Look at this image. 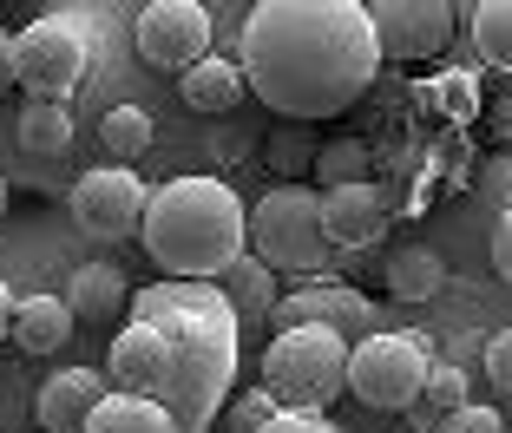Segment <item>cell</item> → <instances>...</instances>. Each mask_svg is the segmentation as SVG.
Here are the masks:
<instances>
[{
  "mask_svg": "<svg viewBox=\"0 0 512 433\" xmlns=\"http://www.w3.org/2000/svg\"><path fill=\"white\" fill-rule=\"evenodd\" d=\"M243 79L283 119H335L381 73L368 0H256L243 20Z\"/></svg>",
  "mask_w": 512,
  "mask_h": 433,
  "instance_id": "1",
  "label": "cell"
},
{
  "mask_svg": "<svg viewBox=\"0 0 512 433\" xmlns=\"http://www.w3.org/2000/svg\"><path fill=\"white\" fill-rule=\"evenodd\" d=\"M125 315H151L165 322L171 348H178V374H171V420L178 433H204L211 414L224 407V388L237 374V315H230L224 289L197 283V276H165L151 289H132Z\"/></svg>",
  "mask_w": 512,
  "mask_h": 433,
  "instance_id": "2",
  "label": "cell"
},
{
  "mask_svg": "<svg viewBox=\"0 0 512 433\" xmlns=\"http://www.w3.org/2000/svg\"><path fill=\"white\" fill-rule=\"evenodd\" d=\"M138 243L165 276L217 283L243 250H250V210L224 178H171L145 197Z\"/></svg>",
  "mask_w": 512,
  "mask_h": 433,
  "instance_id": "3",
  "label": "cell"
},
{
  "mask_svg": "<svg viewBox=\"0 0 512 433\" xmlns=\"http://www.w3.org/2000/svg\"><path fill=\"white\" fill-rule=\"evenodd\" d=\"M250 250L276 276H322L335 263V243L322 237V191L302 178H276L250 210Z\"/></svg>",
  "mask_w": 512,
  "mask_h": 433,
  "instance_id": "4",
  "label": "cell"
},
{
  "mask_svg": "<svg viewBox=\"0 0 512 433\" xmlns=\"http://www.w3.org/2000/svg\"><path fill=\"white\" fill-rule=\"evenodd\" d=\"M263 388L283 407H329L335 394H348V342L316 322L276 329V342L263 348Z\"/></svg>",
  "mask_w": 512,
  "mask_h": 433,
  "instance_id": "5",
  "label": "cell"
},
{
  "mask_svg": "<svg viewBox=\"0 0 512 433\" xmlns=\"http://www.w3.org/2000/svg\"><path fill=\"white\" fill-rule=\"evenodd\" d=\"M427 342L421 335H401V329H368L362 342H348V394L375 414H407L421 401V381H427Z\"/></svg>",
  "mask_w": 512,
  "mask_h": 433,
  "instance_id": "6",
  "label": "cell"
},
{
  "mask_svg": "<svg viewBox=\"0 0 512 433\" xmlns=\"http://www.w3.org/2000/svg\"><path fill=\"white\" fill-rule=\"evenodd\" d=\"M92 66V40L73 14H40L14 33V86L33 99H66Z\"/></svg>",
  "mask_w": 512,
  "mask_h": 433,
  "instance_id": "7",
  "label": "cell"
},
{
  "mask_svg": "<svg viewBox=\"0 0 512 433\" xmlns=\"http://www.w3.org/2000/svg\"><path fill=\"white\" fill-rule=\"evenodd\" d=\"M145 197H151V184L132 165H99L73 184V224L99 243H125L145 224Z\"/></svg>",
  "mask_w": 512,
  "mask_h": 433,
  "instance_id": "8",
  "label": "cell"
},
{
  "mask_svg": "<svg viewBox=\"0 0 512 433\" xmlns=\"http://www.w3.org/2000/svg\"><path fill=\"white\" fill-rule=\"evenodd\" d=\"M171 374H178V348H171L165 322L125 315V329L112 335V348H106V381L119 394H151V401L165 407L171 401Z\"/></svg>",
  "mask_w": 512,
  "mask_h": 433,
  "instance_id": "9",
  "label": "cell"
},
{
  "mask_svg": "<svg viewBox=\"0 0 512 433\" xmlns=\"http://www.w3.org/2000/svg\"><path fill=\"white\" fill-rule=\"evenodd\" d=\"M138 60L158 66V73H184L191 60L211 53V14L204 0H151L138 14Z\"/></svg>",
  "mask_w": 512,
  "mask_h": 433,
  "instance_id": "10",
  "label": "cell"
},
{
  "mask_svg": "<svg viewBox=\"0 0 512 433\" xmlns=\"http://www.w3.org/2000/svg\"><path fill=\"white\" fill-rule=\"evenodd\" d=\"M381 60H440L453 40V0H368Z\"/></svg>",
  "mask_w": 512,
  "mask_h": 433,
  "instance_id": "11",
  "label": "cell"
},
{
  "mask_svg": "<svg viewBox=\"0 0 512 433\" xmlns=\"http://www.w3.org/2000/svg\"><path fill=\"white\" fill-rule=\"evenodd\" d=\"M270 315H276V329H289V322H316V329H335L342 342H362L368 329H381V322H375V302H368L362 289L322 283V276H302V289L276 296Z\"/></svg>",
  "mask_w": 512,
  "mask_h": 433,
  "instance_id": "12",
  "label": "cell"
},
{
  "mask_svg": "<svg viewBox=\"0 0 512 433\" xmlns=\"http://www.w3.org/2000/svg\"><path fill=\"white\" fill-rule=\"evenodd\" d=\"M388 217H394V204L375 178L329 184V191H322V237H329L335 250H375V243L388 237Z\"/></svg>",
  "mask_w": 512,
  "mask_h": 433,
  "instance_id": "13",
  "label": "cell"
},
{
  "mask_svg": "<svg viewBox=\"0 0 512 433\" xmlns=\"http://www.w3.org/2000/svg\"><path fill=\"white\" fill-rule=\"evenodd\" d=\"M112 394V381L99 368H60V374H46V388H40V427L46 433H79L86 427V414Z\"/></svg>",
  "mask_w": 512,
  "mask_h": 433,
  "instance_id": "14",
  "label": "cell"
},
{
  "mask_svg": "<svg viewBox=\"0 0 512 433\" xmlns=\"http://www.w3.org/2000/svg\"><path fill=\"white\" fill-rule=\"evenodd\" d=\"M60 302L73 309V322H92V329H106V322H119L125 302H132V289H125V276L112 263H79L73 276H66Z\"/></svg>",
  "mask_w": 512,
  "mask_h": 433,
  "instance_id": "15",
  "label": "cell"
},
{
  "mask_svg": "<svg viewBox=\"0 0 512 433\" xmlns=\"http://www.w3.org/2000/svg\"><path fill=\"white\" fill-rule=\"evenodd\" d=\"M178 99L191 105V112H230V105L250 99V79H243L237 60H217V53H204V60H191L178 73Z\"/></svg>",
  "mask_w": 512,
  "mask_h": 433,
  "instance_id": "16",
  "label": "cell"
},
{
  "mask_svg": "<svg viewBox=\"0 0 512 433\" xmlns=\"http://www.w3.org/2000/svg\"><path fill=\"white\" fill-rule=\"evenodd\" d=\"M7 342H20L27 355H60V348L73 342V309H66L60 296L14 302V329H7Z\"/></svg>",
  "mask_w": 512,
  "mask_h": 433,
  "instance_id": "17",
  "label": "cell"
},
{
  "mask_svg": "<svg viewBox=\"0 0 512 433\" xmlns=\"http://www.w3.org/2000/svg\"><path fill=\"white\" fill-rule=\"evenodd\" d=\"M79 433H178V420H171V407L151 401V394H119L112 388L106 401L86 414Z\"/></svg>",
  "mask_w": 512,
  "mask_h": 433,
  "instance_id": "18",
  "label": "cell"
},
{
  "mask_svg": "<svg viewBox=\"0 0 512 433\" xmlns=\"http://www.w3.org/2000/svg\"><path fill=\"white\" fill-rule=\"evenodd\" d=\"M14 138H20V151H33V158H60V151H73V112H66L60 99H27Z\"/></svg>",
  "mask_w": 512,
  "mask_h": 433,
  "instance_id": "19",
  "label": "cell"
},
{
  "mask_svg": "<svg viewBox=\"0 0 512 433\" xmlns=\"http://www.w3.org/2000/svg\"><path fill=\"white\" fill-rule=\"evenodd\" d=\"M381 269H388V296H401V302H427V296H440V283H447V263H440V250H427V243L394 250Z\"/></svg>",
  "mask_w": 512,
  "mask_h": 433,
  "instance_id": "20",
  "label": "cell"
},
{
  "mask_svg": "<svg viewBox=\"0 0 512 433\" xmlns=\"http://www.w3.org/2000/svg\"><path fill=\"white\" fill-rule=\"evenodd\" d=\"M467 40L493 73H512V0H473L467 7Z\"/></svg>",
  "mask_w": 512,
  "mask_h": 433,
  "instance_id": "21",
  "label": "cell"
},
{
  "mask_svg": "<svg viewBox=\"0 0 512 433\" xmlns=\"http://www.w3.org/2000/svg\"><path fill=\"white\" fill-rule=\"evenodd\" d=\"M309 171H316V191H329V184H355V178H375V151H368L362 138H335V145H316Z\"/></svg>",
  "mask_w": 512,
  "mask_h": 433,
  "instance_id": "22",
  "label": "cell"
},
{
  "mask_svg": "<svg viewBox=\"0 0 512 433\" xmlns=\"http://www.w3.org/2000/svg\"><path fill=\"white\" fill-rule=\"evenodd\" d=\"M276 269L263 263V256H237V263L224 269V302L230 309H243V315H256V309H270L276 302V283H270Z\"/></svg>",
  "mask_w": 512,
  "mask_h": 433,
  "instance_id": "23",
  "label": "cell"
},
{
  "mask_svg": "<svg viewBox=\"0 0 512 433\" xmlns=\"http://www.w3.org/2000/svg\"><path fill=\"white\" fill-rule=\"evenodd\" d=\"M99 145L112 151V165H132L138 151L151 145V119L138 112V105H112L106 125H99Z\"/></svg>",
  "mask_w": 512,
  "mask_h": 433,
  "instance_id": "24",
  "label": "cell"
},
{
  "mask_svg": "<svg viewBox=\"0 0 512 433\" xmlns=\"http://www.w3.org/2000/svg\"><path fill=\"white\" fill-rule=\"evenodd\" d=\"M460 401H467V374H460V368H427L421 401H414L421 414H414V420H440V414H453Z\"/></svg>",
  "mask_w": 512,
  "mask_h": 433,
  "instance_id": "25",
  "label": "cell"
},
{
  "mask_svg": "<svg viewBox=\"0 0 512 433\" xmlns=\"http://www.w3.org/2000/svg\"><path fill=\"white\" fill-rule=\"evenodd\" d=\"M440 433H506V414L480 401H460L453 414H440Z\"/></svg>",
  "mask_w": 512,
  "mask_h": 433,
  "instance_id": "26",
  "label": "cell"
},
{
  "mask_svg": "<svg viewBox=\"0 0 512 433\" xmlns=\"http://www.w3.org/2000/svg\"><path fill=\"white\" fill-rule=\"evenodd\" d=\"M276 407H283V401H276L270 388H250V394H237V401H230V433H256L263 420L276 414Z\"/></svg>",
  "mask_w": 512,
  "mask_h": 433,
  "instance_id": "27",
  "label": "cell"
},
{
  "mask_svg": "<svg viewBox=\"0 0 512 433\" xmlns=\"http://www.w3.org/2000/svg\"><path fill=\"white\" fill-rule=\"evenodd\" d=\"M256 433H335V420H322V407H276Z\"/></svg>",
  "mask_w": 512,
  "mask_h": 433,
  "instance_id": "28",
  "label": "cell"
},
{
  "mask_svg": "<svg viewBox=\"0 0 512 433\" xmlns=\"http://www.w3.org/2000/svg\"><path fill=\"white\" fill-rule=\"evenodd\" d=\"M309 158H316V145H302L296 132H276V138H270V165H276V178H296V171H309Z\"/></svg>",
  "mask_w": 512,
  "mask_h": 433,
  "instance_id": "29",
  "label": "cell"
},
{
  "mask_svg": "<svg viewBox=\"0 0 512 433\" xmlns=\"http://www.w3.org/2000/svg\"><path fill=\"white\" fill-rule=\"evenodd\" d=\"M486 374H493L499 394H512V329H499L493 342H486Z\"/></svg>",
  "mask_w": 512,
  "mask_h": 433,
  "instance_id": "30",
  "label": "cell"
},
{
  "mask_svg": "<svg viewBox=\"0 0 512 433\" xmlns=\"http://www.w3.org/2000/svg\"><path fill=\"white\" fill-rule=\"evenodd\" d=\"M480 191H486V204H499V210L512 204V151H506V158H493V165L480 171Z\"/></svg>",
  "mask_w": 512,
  "mask_h": 433,
  "instance_id": "31",
  "label": "cell"
},
{
  "mask_svg": "<svg viewBox=\"0 0 512 433\" xmlns=\"http://www.w3.org/2000/svg\"><path fill=\"white\" fill-rule=\"evenodd\" d=\"M493 269L512 283V204L499 210V224H493Z\"/></svg>",
  "mask_w": 512,
  "mask_h": 433,
  "instance_id": "32",
  "label": "cell"
},
{
  "mask_svg": "<svg viewBox=\"0 0 512 433\" xmlns=\"http://www.w3.org/2000/svg\"><path fill=\"white\" fill-rule=\"evenodd\" d=\"M14 92V33L0 27V99Z\"/></svg>",
  "mask_w": 512,
  "mask_h": 433,
  "instance_id": "33",
  "label": "cell"
},
{
  "mask_svg": "<svg viewBox=\"0 0 512 433\" xmlns=\"http://www.w3.org/2000/svg\"><path fill=\"white\" fill-rule=\"evenodd\" d=\"M7 329H14V289L0 283V342H7Z\"/></svg>",
  "mask_w": 512,
  "mask_h": 433,
  "instance_id": "34",
  "label": "cell"
},
{
  "mask_svg": "<svg viewBox=\"0 0 512 433\" xmlns=\"http://www.w3.org/2000/svg\"><path fill=\"white\" fill-rule=\"evenodd\" d=\"M0 217H7V178H0Z\"/></svg>",
  "mask_w": 512,
  "mask_h": 433,
  "instance_id": "35",
  "label": "cell"
},
{
  "mask_svg": "<svg viewBox=\"0 0 512 433\" xmlns=\"http://www.w3.org/2000/svg\"><path fill=\"white\" fill-rule=\"evenodd\" d=\"M467 7H473V0H467Z\"/></svg>",
  "mask_w": 512,
  "mask_h": 433,
  "instance_id": "36",
  "label": "cell"
}]
</instances>
